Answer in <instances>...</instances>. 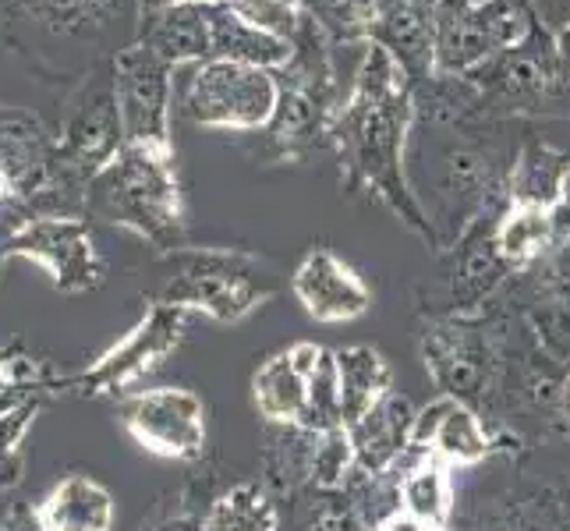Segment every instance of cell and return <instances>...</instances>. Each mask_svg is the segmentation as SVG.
<instances>
[{
	"instance_id": "cell-16",
	"label": "cell",
	"mask_w": 570,
	"mask_h": 531,
	"mask_svg": "<svg viewBox=\"0 0 570 531\" xmlns=\"http://www.w3.org/2000/svg\"><path fill=\"white\" fill-rule=\"evenodd\" d=\"M411 440L429 443L443 461H454V464H475L489 454V440H485L479 419L471 415L468 404H461L454 397L425 407L415 419Z\"/></svg>"
},
{
	"instance_id": "cell-2",
	"label": "cell",
	"mask_w": 570,
	"mask_h": 531,
	"mask_svg": "<svg viewBox=\"0 0 570 531\" xmlns=\"http://www.w3.org/2000/svg\"><path fill=\"white\" fill-rule=\"evenodd\" d=\"M86 216L135 230L164 255L185 248V203L174 149L125 146L89 181Z\"/></svg>"
},
{
	"instance_id": "cell-28",
	"label": "cell",
	"mask_w": 570,
	"mask_h": 531,
	"mask_svg": "<svg viewBox=\"0 0 570 531\" xmlns=\"http://www.w3.org/2000/svg\"><path fill=\"white\" fill-rule=\"evenodd\" d=\"M8 216H29V213H26V199H22V191H18V185L0 170V220H8Z\"/></svg>"
},
{
	"instance_id": "cell-19",
	"label": "cell",
	"mask_w": 570,
	"mask_h": 531,
	"mask_svg": "<svg viewBox=\"0 0 570 531\" xmlns=\"http://www.w3.org/2000/svg\"><path fill=\"white\" fill-rule=\"evenodd\" d=\"M337 380H341V422L358 425L390 390V365L372 347L337 351Z\"/></svg>"
},
{
	"instance_id": "cell-5",
	"label": "cell",
	"mask_w": 570,
	"mask_h": 531,
	"mask_svg": "<svg viewBox=\"0 0 570 531\" xmlns=\"http://www.w3.org/2000/svg\"><path fill=\"white\" fill-rule=\"evenodd\" d=\"M185 330H188V312L153 302L146 308V316L121 341L110 344L92 365H86L82 372H71V376H57L50 386V397H57V393L86 397V401L117 397V393L131 390L142 376H149L167 354L178 351L185 341Z\"/></svg>"
},
{
	"instance_id": "cell-4",
	"label": "cell",
	"mask_w": 570,
	"mask_h": 531,
	"mask_svg": "<svg viewBox=\"0 0 570 531\" xmlns=\"http://www.w3.org/2000/svg\"><path fill=\"white\" fill-rule=\"evenodd\" d=\"M535 26V11L518 0H440L432 78H464L479 71L503 50L518 47Z\"/></svg>"
},
{
	"instance_id": "cell-6",
	"label": "cell",
	"mask_w": 570,
	"mask_h": 531,
	"mask_svg": "<svg viewBox=\"0 0 570 531\" xmlns=\"http://www.w3.org/2000/svg\"><path fill=\"white\" fill-rule=\"evenodd\" d=\"M281 104V75L242 61L195 65L181 96L191 125L213 131H263Z\"/></svg>"
},
{
	"instance_id": "cell-11",
	"label": "cell",
	"mask_w": 570,
	"mask_h": 531,
	"mask_svg": "<svg viewBox=\"0 0 570 531\" xmlns=\"http://www.w3.org/2000/svg\"><path fill=\"white\" fill-rule=\"evenodd\" d=\"M432 170H436V199L461 216V224H468V216H475L497 185V153L471 142L468 135H446L443 142H432L429 149Z\"/></svg>"
},
{
	"instance_id": "cell-23",
	"label": "cell",
	"mask_w": 570,
	"mask_h": 531,
	"mask_svg": "<svg viewBox=\"0 0 570 531\" xmlns=\"http://www.w3.org/2000/svg\"><path fill=\"white\" fill-rule=\"evenodd\" d=\"M302 14L333 47H368L376 0H302Z\"/></svg>"
},
{
	"instance_id": "cell-14",
	"label": "cell",
	"mask_w": 570,
	"mask_h": 531,
	"mask_svg": "<svg viewBox=\"0 0 570 531\" xmlns=\"http://www.w3.org/2000/svg\"><path fill=\"white\" fill-rule=\"evenodd\" d=\"M320 354L323 347L316 344H294L255 372V407L263 411V419L308 425V372L320 362Z\"/></svg>"
},
{
	"instance_id": "cell-35",
	"label": "cell",
	"mask_w": 570,
	"mask_h": 531,
	"mask_svg": "<svg viewBox=\"0 0 570 531\" xmlns=\"http://www.w3.org/2000/svg\"><path fill=\"white\" fill-rule=\"evenodd\" d=\"M518 4H524V8H532V0H518Z\"/></svg>"
},
{
	"instance_id": "cell-1",
	"label": "cell",
	"mask_w": 570,
	"mask_h": 531,
	"mask_svg": "<svg viewBox=\"0 0 570 531\" xmlns=\"http://www.w3.org/2000/svg\"><path fill=\"white\" fill-rule=\"evenodd\" d=\"M415 121V82L383 47L368 43L355 71V86L344 96V107L333 121L330 142L337 146L351 185L368 188L419 238L436 242V230L425 220L404 174V149Z\"/></svg>"
},
{
	"instance_id": "cell-18",
	"label": "cell",
	"mask_w": 570,
	"mask_h": 531,
	"mask_svg": "<svg viewBox=\"0 0 570 531\" xmlns=\"http://www.w3.org/2000/svg\"><path fill=\"white\" fill-rule=\"evenodd\" d=\"M560 209L549 203H528V199H510L503 220L497 224V248L510 263V269H521L535 263L539 255L557 242L560 230Z\"/></svg>"
},
{
	"instance_id": "cell-31",
	"label": "cell",
	"mask_w": 570,
	"mask_h": 531,
	"mask_svg": "<svg viewBox=\"0 0 570 531\" xmlns=\"http://www.w3.org/2000/svg\"><path fill=\"white\" fill-rule=\"evenodd\" d=\"M26 216H8V220H0V269L8 266V259H4V248H8V242H11V234L18 230V224H22Z\"/></svg>"
},
{
	"instance_id": "cell-21",
	"label": "cell",
	"mask_w": 570,
	"mask_h": 531,
	"mask_svg": "<svg viewBox=\"0 0 570 531\" xmlns=\"http://www.w3.org/2000/svg\"><path fill=\"white\" fill-rule=\"evenodd\" d=\"M507 269L510 263L497 248V234H485L458 255L454 269H450V294H454V302H461V308L479 305L503 281Z\"/></svg>"
},
{
	"instance_id": "cell-9",
	"label": "cell",
	"mask_w": 570,
	"mask_h": 531,
	"mask_svg": "<svg viewBox=\"0 0 570 531\" xmlns=\"http://www.w3.org/2000/svg\"><path fill=\"white\" fill-rule=\"evenodd\" d=\"M121 425L146 454L195 461L206 450V404L185 386H156L121 401Z\"/></svg>"
},
{
	"instance_id": "cell-36",
	"label": "cell",
	"mask_w": 570,
	"mask_h": 531,
	"mask_svg": "<svg viewBox=\"0 0 570 531\" xmlns=\"http://www.w3.org/2000/svg\"><path fill=\"white\" fill-rule=\"evenodd\" d=\"M567 407H570V390H567Z\"/></svg>"
},
{
	"instance_id": "cell-29",
	"label": "cell",
	"mask_w": 570,
	"mask_h": 531,
	"mask_svg": "<svg viewBox=\"0 0 570 531\" xmlns=\"http://www.w3.org/2000/svg\"><path fill=\"white\" fill-rule=\"evenodd\" d=\"M139 4V18L142 14H156L167 8H181V4H216V0H135Z\"/></svg>"
},
{
	"instance_id": "cell-26",
	"label": "cell",
	"mask_w": 570,
	"mask_h": 531,
	"mask_svg": "<svg viewBox=\"0 0 570 531\" xmlns=\"http://www.w3.org/2000/svg\"><path fill=\"white\" fill-rule=\"evenodd\" d=\"M227 4L238 11L248 26L263 29L269 36L294 43V36L302 32V0H227Z\"/></svg>"
},
{
	"instance_id": "cell-38",
	"label": "cell",
	"mask_w": 570,
	"mask_h": 531,
	"mask_svg": "<svg viewBox=\"0 0 570 531\" xmlns=\"http://www.w3.org/2000/svg\"><path fill=\"white\" fill-rule=\"evenodd\" d=\"M436 531H440V528H436Z\"/></svg>"
},
{
	"instance_id": "cell-30",
	"label": "cell",
	"mask_w": 570,
	"mask_h": 531,
	"mask_svg": "<svg viewBox=\"0 0 570 531\" xmlns=\"http://www.w3.org/2000/svg\"><path fill=\"white\" fill-rule=\"evenodd\" d=\"M380 531H429L419 518H411V514H393Z\"/></svg>"
},
{
	"instance_id": "cell-27",
	"label": "cell",
	"mask_w": 570,
	"mask_h": 531,
	"mask_svg": "<svg viewBox=\"0 0 570 531\" xmlns=\"http://www.w3.org/2000/svg\"><path fill=\"white\" fill-rule=\"evenodd\" d=\"M53 380H57V372L47 362L32 358L18 341L0 344V393H8L14 386H36L50 393Z\"/></svg>"
},
{
	"instance_id": "cell-13",
	"label": "cell",
	"mask_w": 570,
	"mask_h": 531,
	"mask_svg": "<svg viewBox=\"0 0 570 531\" xmlns=\"http://www.w3.org/2000/svg\"><path fill=\"white\" fill-rule=\"evenodd\" d=\"M32 518L39 531H110L114 496L104 482L71 471L32 503Z\"/></svg>"
},
{
	"instance_id": "cell-34",
	"label": "cell",
	"mask_w": 570,
	"mask_h": 531,
	"mask_svg": "<svg viewBox=\"0 0 570 531\" xmlns=\"http://www.w3.org/2000/svg\"><path fill=\"white\" fill-rule=\"evenodd\" d=\"M560 216H570V167L563 174V185H560V203H557Z\"/></svg>"
},
{
	"instance_id": "cell-22",
	"label": "cell",
	"mask_w": 570,
	"mask_h": 531,
	"mask_svg": "<svg viewBox=\"0 0 570 531\" xmlns=\"http://www.w3.org/2000/svg\"><path fill=\"white\" fill-rule=\"evenodd\" d=\"M50 404V393H29L26 401H18L11 411L0 415V493H14L26 479V436L32 432L36 419L43 415Z\"/></svg>"
},
{
	"instance_id": "cell-33",
	"label": "cell",
	"mask_w": 570,
	"mask_h": 531,
	"mask_svg": "<svg viewBox=\"0 0 570 531\" xmlns=\"http://www.w3.org/2000/svg\"><path fill=\"white\" fill-rule=\"evenodd\" d=\"M557 36V50H560V61H563V68H567V75H570V22L560 29V32H553Z\"/></svg>"
},
{
	"instance_id": "cell-10",
	"label": "cell",
	"mask_w": 570,
	"mask_h": 531,
	"mask_svg": "<svg viewBox=\"0 0 570 531\" xmlns=\"http://www.w3.org/2000/svg\"><path fill=\"white\" fill-rule=\"evenodd\" d=\"M436 11L440 0H376L368 43L383 47L415 89L432 82L436 68Z\"/></svg>"
},
{
	"instance_id": "cell-3",
	"label": "cell",
	"mask_w": 570,
	"mask_h": 531,
	"mask_svg": "<svg viewBox=\"0 0 570 531\" xmlns=\"http://www.w3.org/2000/svg\"><path fill=\"white\" fill-rule=\"evenodd\" d=\"M170 277L153 302L181 312H203L216 323H242L248 312L273 298L266 266L248 252L234 248H178L167 255Z\"/></svg>"
},
{
	"instance_id": "cell-37",
	"label": "cell",
	"mask_w": 570,
	"mask_h": 531,
	"mask_svg": "<svg viewBox=\"0 0 570 531\" xmlns=\"http://www.w3.org/2000/svg\"><path fill=\"white\" fill-rule=\"evenodd\" d=\"M567 248H570V238H567Z\"/></svg>"
},
{
	"instance_id": "cell-8",
	"label": "cell",
	"mask_w": 570,
	"mask_h": 531,
	"mask_svg": "<svg viewBox=\"0 0 570 531\" xmlns=\"http://www.w3.org/2000/svg\"><path fill=\"white\" fill-rule=\"evenodd\" d=\"M114 100L121 114L125 146L174 149L170 146V104H174V65L135 39L117 50L114 65Z\"/></svg>"
},
{
	"instance_id": "cell-12",
	"label": "cell",
	"mask_w": 570,
	"mask_h": 531,
	"mask_svg": "<svg viewBox=\"0 0 570 531\" xmlns=\"http://www.w3.org/2000/svg\"><path fill=\"white\" fill-rule=\"evenodd\" d=\"M291 287L316 323H351L372 305L365 281L330 248H312L294 269Z\"/></svg>"
},
{
	"instance_id": "cell-24",
	"label": "cell",
	"mask_w": 570,
	"mask_h": 531,
	"mask_svg": "<svg viewBox=\"0 0 570 531\" xmlns=\"http://www.w3.org/2000/svg\"><path fill=\"white\" fill-rule=\"evenodd\" d=\"M199 531H277V507L259 485H234L209 503Z\"/></svg>"
},
{
	"instance_id": "cell-25",
	"label": "cell",
	"mask_w": 570,
	"mask_h": 531,
	"mask_svg": "<svg viewBox=\"0 0 570 531\" xmlns=\"http://www.w3.org/2000/svg\"><path fill=\"white\" fill-rule=\"evenodd\" d=\"M404 514L419 518L425 528H443L450 518V479L440 461L415 468L401 485Z\"/></svg>"
},
{
	"instance_id": "cell-7",
	"label": "cell",
	"mask_w": 570,
	"mask_h": 531,
	"mask_svg": "<svg viewBox=\"0 0 570 531\" xmlns=\"http://www.w3.org/2000/svg\"><path fill=\"white\" fill-rule=\"evenodd\" d=\"M4 259H29L61 294H89L107 277V263L96 252L89 224L75 216H26L11 234Z\"/></svg>"
},
{
	"instance_id": "cell-17",
	"label": "cell",
	"mask_w": 570,
	"mask_h": 531,
	"mask_svg": "<svg viewBox=\"0 0 570 531\" xmlns=\"http://www.w3.org/2000/svg\"><path fill=\"white\" fill-rule=\"evenodd\" d=\"M50 156L53 146L36 117L22 110H0V170L18 185L22 199H29V191L43 181Z\"/></svg>"
},
{
	"instance_id": "cell-15",
	"label": "cell",
	"mask_w": 570,
	"mask_h": 531,
	"mask_svg": "<svg viewBox=\"0 0 570 531\" xmlns=\"http://www.w3.org/2000/svg\"><path fill=\"white\" fill-rule=\"evenodd\" d=\"M425 362L446 397L461 404L475 401L489 380V351L475 337V330L440 326L425 337Z\"/></svg>"
},
{
	"instance_id": "cell-32",
	"label": "cell",
	"mask_w": 570,
	"mask_h": 531,
	"mask_svg": "<svg viewBox=\"0 0 570 531\" xmlns=\"http://www.w3.org/2000/svg\"><path fill=\"white\" fill-rule=\"evenodd\" d=\"M199 528H203V521H195L188 514H178V518H170L164 524H156L153 531H199Z\"/></svg>"
},
{
	"instance_id": "cell-20",
	"label": "cell",
	"mask_w": 570,
	"mask_h": 531,
	"mask_svg": "<svg viewBox=\"0 0 570 531\" xmlns=\"http://www.w3.org/2000/svg\"><path fill=\"white\" fill-rule=\"evenodd\" d=\"M407 401L383 397L358 425H351V446H355L358 461L372 471L386 468L407 436Z\"/></svg>"
}]
</instances>
